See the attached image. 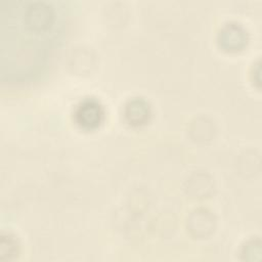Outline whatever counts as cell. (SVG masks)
Listing matches in <instances>:
<instances>
[{
  "mask_svg": "<svg viewBox=\"0 0 262 262\" xmlns=\"http://www.w3.org/2000/svg\"><path fill=\"white\" fill-rule=\"evenodd\" d=\"M61 8L43 0L0 4L1 77L20 80L34 75L61 30Z\"/></svg>",
  "mask_w": 262,
  "mask_h": 262,
  "instance_id": "cell-1",
  "label": "cell"
},
{
  "mask_svg": "<svg viewBox=\"0 0 262 262\" xmlns=\"http://www.w3.org/2000/svg\"><path fill=\"white\" fill-rule=\"evenodd\" d=\"M104 110L95 98H85L80 101L74 111L76 123L84 129L96 128L103 120Z\"/></svg>",
  "mask_w": 262,
  "mask_h": 262,
  "instance_id": "cell-2",
  "label": "cell"
},
{
  "mask_svg": "<svg viewBox=\"0 0 262 262\" xmlns=\"http://www.w3.org/2000/svg\"><path fill=\"white\" fill-rule=\"evenodd\" d=\"M247 31L237 23L225 24L219 31L218 42L226 50H238L247 43Z\"/></svg>",
  "mask_w": 262,
  "mask_h": 262,
  "instance_id": "cell-3",
  "label": "cell"
},
{
  "mask_svg": "<svg viewBox=\"0 0 262 262\" xmlns=\"http://www.w3.org/2000/svg\"><path fill=\"white\" fill-rule=\"evenodd\" d=\"M126 120L134 126H140L144 124L150 115V107L146 100L140 97H134L130 99L124 110Z\"/></svg>",
  "mask_w": 262,
  "mask_h": 262,
  "instance_id": "cell-4",
  "label": "cell"
},
{
  "mask_svg": "<svg viewBox=\"0 0 262 262\" xmlns=\"http://www.w3.org/2000/svg\"><path fill=\"white\" fill-rule=\"evenodd\" d=\"M8 247H5V245L0 244V259L1 260H7V259H11L12 257H14L17 253V245H16V241L9 236V235H4Z\"/></svg>",
  "mask_w": 262,
  "mask_h": 262,
  "instance_id": "cell-5",
  "label": "cell"
}]
</instances>
